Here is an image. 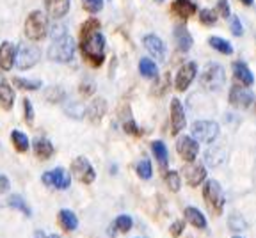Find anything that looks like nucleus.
<instances>
[{
	"label": "nucleus",
	"mask_w": 256,
	"mask_h": 238,
	"mask_svg": "<svg viewBox=\"0 0 256 238\" xmlns=\"http://www.w3.org/2000/svg\"><path fill=\"white\" fill-rule=\"evenodd\" d=\"M196 73H198L196 62H185L184 66L178 70V73H176L174 88L182 92L187 91V88L192 84V80L196 78Z\"/></svg>",
	"instance_id": "11"
},
{
	"label": "nucleus",
	"mask_w": 256,
	"mask_h": 238,
	"mask_svg": "<svg viewBox=\"0 0 256 238\" xmlns=\"http://www.w3.org/2000/svg\"><path fill=\"white\" fill-rule=\"evenodd\" d=\"M24 110H25V123L32 124L34 123V108H32V104L28 98L24 100Z\"/></svg>",
	"instance_id": "40"
},
{
	"label": "nucleus",
	"mask_w": 256,
	"mask_h": 238,
	"mask_svg": "<svg viewBox=\"0 0 256 238\" xmlns=\"http://www.w3.org/2000/svg\"><path fill=\"white\" fill-rule=\"evenodd\" d=\"M34 238H60V236H59V234H44L43 231H36Z\"/></svg>",
	"instance_id": "48"
},
{
	"label": "nucleus",
	"mask_w": 256,
	"mask_h": 238,
	"mask_svg": "<svg viewBox=\"0 0 256 238\" xmlns=\"http://www.w3.org/2000/svg\"><path fill=\"white\" fill-rule=\"evenodd\" d=\"M233 75H235L236 80H240V82L244 84V86H252L254 84V76H252L251 70H249V66L246 62H235L233 64Z\"/></svg>",
	"instance_id": "19"
},
{
	"label": "nucleus",
	"mask_w": 256,
	"mask_h": 238,
	"mask_svg": "<svg viewBox=\"0 0 256 238\" xmlns=\"http://www.w3.org/2000/svg\"><path fill=\"white\" fill-rule=\"evenodd\" d=\"M233 238H242V236H233Z\"/></svg>",
	"instance_id": "51"
},
{
	"label": "nucleus",
	"mask_w": 256,
	"mask_h": 238,
	"mask_svg": "<svg viewBox=\"0 0 256 238\" xmlns=\"http://www.w3.org/2000/svg\"><path fill=\"white\" fill-rule=\"evenodd\" d=\"M80 52L84 59L92 66H102L105 60V40L100 32L96 30L92 34H86L80 40Z\"/></svg>",
	"instance_id": "1"
},
{
	"label": "nucleus",
	"mask_w": 256,
	"mask_h": 238,
	"mask_svg": "<svg viewBox=\"0 0 256 238\" xmlns=\"http://www.w3.org/2000/svg\"><path fill=\"white\" fill-rule=\"evenodd\" d=\"M230 104L238 108H249L254 104V94L248 88L233 86L232 91H230Z\"/></svg>",
	"instance_id": "12"
},
{
	"label": "nucleus",
	"mask_w": 256,
	"mask_h": 238,
	"mask_svg": "<svg viewBox=\"0 0 256 238\" xmlns=\"http://www.w3.org/2000/svg\"><path fill=\"white\" fill-rule=\"evenodd\" d=\"M185 112L184 105L178 98L171 100V126H172V135H178V132H182L185 128Z\"/></svg>",
	"instance_id": "13"
},
{
	"label": "nucleus",
	"mask_w": 256,
	"mask_h": 238,
	"mask_svg": "<svg viewBox=\"0 0 256 238\" xmlns=\"http://www.w3.org/2000/svg\"><path fill=\"white\" fill-rule=\"evenodd\" d=\"M208 43H210V46H212L214 50L224 54V56H232V54H233V46L230 44V41L222 40V38L214 36V38H210V41H208Z\"/></svg>",
	"instance_id": "28"
},
{
	"label": "nucleus",
	"mask_w": 256,
	"mask_h": 238,
	"mask_svg": "<svg viewBox=\"0 0 256 238\" xmlns=\"http://www.w3.org/2000/svg\"><path fill=\"white\" fill-rule=\"evenodd\" d=\"M48 20L41 11H32L25 20V36L32 41H40L46 36Z\"/></svg>",
	"instance_id": "3"
},
{
	"label": "nucleus",
	"mask_w": 256,
	"mask_h": 238,
	"mask_svg": "<svg viewBox=\"0 0 256 238\" xmlns=\"http://www.w3.org/2000/svg\"><path fill=\"white\" fill-rule=\"evenodd\" d=\"M219 135V124L216 121H196L192 124V137L201 142L212 144Z\"/></svg>",
	"instance_id": "7"
},
{
	"label": "nucleus",
	"mask_w": 256,
	"mask_h": 238,
	"mask_svg": "<svg viewBox=\"0 0 256 238\" xmlns=\"http://www.w3.org/2000/svg\"><path fill=\"white\" fill-rule=\"evenodd\" d=\"M185 180L190 186H198L204 182L206 178V169L203 166H192V167H185L184 169Z\"/></svg>",
	"instance_id": "17"
},
{
	"label": "nucleus",
	"mask_w": 256,
	"mask_h": 238,
	"mask_svg": "<svg viewBox=\"0 0 256 238\" xmlns=\"http://www.w3.org/2000/svg\"><path fill=\"white\" fill-rule=\"evenodd\" d=\"M14 57H16V46L9 41H4L0 44V68L9 72L14 64Z\"/></svg>",
	"instance_id": "16"
},
{
	"label": "nucleus",
	"mask_w": 256,
	"mask_h": 238,
	"mask_svg": "<svg viewBox=\"0 0 256 238\" xmlns=\"http://www.w3.org/2000/svg\"><path fill=\"white\" fill-rule=\"evenodd\" d=\"M139 72H140V75H142L144 78L155 80L156 76H158V68H156V64L153 62L152 59H148V57L140 59V62H139Z\"/></svg>",
	"instance_id": "26"
},
{
	"label": "nucleus",
	"mask_w": 256,
	"mask_h": 238,
	"mask_svg": "<svg viewBox=\"0 0 256 238\" xmlns=\"http://www.w3.org/2000/svg\"><path fill=\"white\" fill-rule=\"evenodd\" d=\"M9 186H11V183H9L8 176L0 174V194H6L9 190Z\"/></svg>",
	"instance_id": "47"
},
{
	"label": "nucleus",
	"mask_w": 256,
	"mask_h": 238,
	"mask_svg": "<svg viewBox=\"0 0 256 238\" xmlns=\"http://www.w3.org/2000/svg\"><path fill=\"white\" fill-rule=\"evenodd\" d=\"M240 2H242V4H246V6H252V4H254V0H240Z\"/></svg>",
	"instance_id": "49"
},
{
	"label": "nucleus",
	"mask_w": 256,
	"mask_h": 238,
	"mask_svg": "<svg viewBox=\"0 0 256 238\" xmlns=\"http://www.w3.org/2000/svg\"><path fill=\"white\" fill-rule=\"evenodd\" d=\"M80 92L84 96H91L94 92V84H89V82H84L80 86Z\"/></svg>",
	"instance_id": "46"
},
{
	"label": "nucleus",
	"mask_w": 256,
	"mask_h": 238,
	"mask_svg": "<svg viewBox=\"0 0 256 238\" xmlns=\"http://www.w3.org/2000/svg\"><path fill=\"white\" fill-rule=\"evenodd\" d=\"M82 8L91 14H96L104 9V0H82Z\"/></svg>",
	"instance_id": "35"
},
{
	"label": "nucleus",
	"mask_w": 256,
	"mask_h": 238,
	"mask_svg": "<svg viewBox=\"0 0 256 238\" xmlns=\"http://www.w3.org/2000/svg\"><path fill=\"white\" fill-rule=\"evenodd\" d=\"M105 114H107V102H105L104 98L92 100L91 105H89L88 110H86V116H88V119L91 121V123H94V124L100 123Z\"/></svg>",
	"instance_id": "15"
},
{
	"label": "nucleus",
	"mask_w": 256,
	"mask_h": 238,
	"mask_svg": "<svg viewBox=\"0 0 256 238\" xmlns=\"http://www.w3.org/2000/svg\"><path fill=\"white\" fill-rule=\"evenodd\" d=\"M156 2H164V0H156Z\"/></svg>",
	"instance_id": "50"
},
{
	"label": "nucleus",
	"mask_w": 256,
	"mask_h": 238,
	"mask_svg": "<svg viewBox=\"0 0 256 238\" xmlns=\"http://www.w3.org/2000/svg\"><path fill=\"white\" fill-rule=\"evenodd\" d=\"M152 151H153V155H155V158L158 160L160 167L166 169V167H168V148H166V144L162 142V140H153Z\"/></svg>",
	"instance_id": "27"
},
{
	"label": "nucleus",
	"mask_w": 256,
	"mask_h": 238,
	"mask_svg": "<svg viewBox=\"0 0 256 238\" xmlns=\"http://www.w3.org/2000/svg\"><path fill=\"white\" fill-rule=\"evenodd\" d=\"M11 140L14 144L16 151H20V153H25L28 150V137L25 134H22L20 130H14L11 134Z\"/></svg>",
	"instance_id": "30"
},
{
	"label": "nucleus",
	"mask_w": 256,
	"mask_h": 238,
	"mask_svg": "<svg viewBox=\"0 0 256 238\" xmlns=\"http://www.w3.org/2000/svg\"><path fill=\"white\" fill-rule=\"evenodd\" d=\"M98 28H100V22L94 20V18H91V20H88L84 25H82L80 36H86V34H92V32H96Z\"/></svg>",
	"instance_id": "36"
},
{
	"label": "nucleus",
	"mask_w": 256,
	"mask_h": 238,
	"mask_svg": "<svg viewBox=\"0 0 256 238\" xmlns=\"http://www.w3.org/2000/svg\"><path fill=\"white\" fill-rule=\"evenodd\" d=\"M66 112H68V114L72 116V118H75V119H80L82 116L86 114L84 107H82V105H78V104H72V107L66 108Z\"/></svg>",
	"instance_id": "42"
},
{
	"label": "nucleus",
	"mask_w": 256,
	"mask_h": 238,
	"mask_svg": "<svg viewBox=\"0 0 256 238\" xmlns=\"http://www.w3.org/2000/svg\"><path fill=\"white\" fill-rule=\"evenodd\" d=\"M176 151H178V155L185 160V162H194L200 153V144L196 142V139H192L188 135H184L178 139L176 142Z\"/></svg>",
	"instance_id": "10"
},
{
	"label": "nucleus",
	"mask_w": 256,
	"mask_h": 238,
	"mask_svg": "<svg viewBox=\"0 0 256 238\" xmlns=\"http://www.w3.org/2000/svg\"><path fill=\"white\" fill-rule=\"evenodd\" d=\"M8 206L22 212V214L27 215V217H30V214H32L30 208L27 206V202H25V199L22 198V196H11V198L8 199Z\"/></svg>",
	"instance_id": "29"
},
{
	"label": "nucleus",
	"mask_w": 256,
	"mask_h": 238,
	"mask_svg": "<svg viewBox=\"0 0 256 238\" xmlns=\"http://www.w3.org/2000/svg\"><path fill=\"white\" fill-rule=\"evenodd\" d=\"M184 230H185V222H184V220H176V222L172 224L171 228H169V233H171V236L178 238L182 233H184Z\"/></svg>",
	"instance_id": "44"
},
{
	"label": "nucleus",
	"mask_w": 256,
	"mask_h": 238,
	"mask_svg": "<svg viewBox=\"0 0 256 238\" xmlns=\"http://www.w3.org/2000/svg\"><path fill=\"white\" fill-rule=\"evenodd\" d=\"M203 198L206 206L214 212L216 215H220L224 210V194L220 185L216 182V180H208L203 186Z\"/></svg>",
	"instance_id": "4"
},
{
	"label": "nucleus",
	"mask_w": 256,
	"mask_h": 238,
	"mask_svg": "<svg viewBox=\"0 0 256 238\" xmlns=\"http://www.w3.org/2000/svg\"><path fill=\"white\" fill-rule=\"evenodd\" d=\"M172 11L185 20V18H188V16L196 12V4L190 2V0H174L172 2Z\"/></svg>",
	"instance_id": "22"
},
{
	"label": "nucleus",
	"mask_w": 256,
	"mask_h": 238,
	"mask_svg": "<svg viewBox=\"0 0 256 238\" xmlns=\"http://www.w3.org/2000/svg\"><path fill=\"white\" fill-rule=\"evenodd\" d=\"M184 215H185V220H187L188 224H192L194 228H198V230H204V228H206V217H204L198 208H194V206L185 208Z\"/></svg>",
	"instance_id": "20"
},
{
	"label": "nucleus",
	"mask_w": 256,
	"mask_h": 238,
	"mask_svg": "<svg viewBox=\"0 0 256 238\" xmlns=\"http://www.w3.org/2000/svg\"><path fill=\"white\" fill-rule=\"evenodd\" d=\"M217 12H219V16H222V18H230V4L228 0H219V4H217Z\"/></svg>",
	"instance_id": "45"
},
{
	"label": "nucleus",
	"mask_w": 256,
	"mask_h": 238,
	"mask_svg": "<svg viewBox=\"0 0 256 238\" xmlns=\"http://www.w3.org/2000/svg\"><path fill=\"white\" fill-rule=\"evenodd\" d=\"M44 96H46L48 102H52V104H57V102H60V100L64 98V91H62V89H59V88H50Z\"/></svg>",
	"instance_id": "38"
},
{
	"label": "nucleus",
	"mask_w": 256,
	"mask_h": 238,
	"mask_svg": "<svg viewBox=\"0 0 256 238\" xmlns=\"http://www.w3.org/2000/svg\"><path fill=\"white\" fill-rule=\"evenodd\" d=\"M57 218H59V224L64 231H75L78 228V218L72 210H60Z\"/></svg>",
	"instance_id": "23"
},
{
	"label": "nucleus",
	"mask_w": 256,
	"mask_h": 238,
	"mask_svg": "<svg viewBox=\"0 0 256 238\" xmlns=\"http://www.w3.org/2000/svg\"><path fill=\"white\" fill-rule=\"evenodd\" d=\"M72 172L80 183H86V185H91L96 180V171L94 167L91 166L86 156H78L72 162Z\"/></svg>",
	"instance_id": "9"
},
{
	"label": "nucleus",
	"mask_w": 256,
	"mask_h": 238,
	"mask_svg": "<svg viewBox=\"0 0 256 238\" xmlns=\"http://www.w3.org/2000/svg\"><path fill=\"white\" fill-rule=\"evenodd\" d=\"M41 182L46 186H52V188H57V190H66L70 185H72V176L66 169L62 167H56L52 171H46L43 176H41Z\"/></svg>",
	"instance_id": "8"
},
{
	"label": "nucleus",
	"mask_w": 256,
	"mask_h": 238,
	"mask_svg": "<svg viewBox=\"0 0 256 238\" xmlns=\"http://www.w3.org/2000/svg\"><path fill=\"white\" fill-rule=\"evenodd\" d=\"M162 176H164V182L169 186V190L171 192L180 190V174H178V171H166V174Z\"/></svg>",
	"instance_id": "32"
},
{
	"label": "nucleus",
	"mask_w": 256,
	"mask_h": 238,
	"mask_svg": "<svg viewBox=\"0 0 256 238\" xmlns=\"http://www.w3.org/2000/svg\"><path fill=\"white\" fill-rule=\"evenodd\" d=\"M200 20L206 25H214L217 22L216 11H212V9H203V11L200 12Z\"/></svg>",
	"instance_id": "37"
},
{
	"label": "nucleus",
	"mask_w": 256,
	"mask_h": 238,
	"mask_svg": "<svg viewBox=\"0 0 256 238\" xmlns=\"http://www.w3.org/2000/svg\"><path fill=\"white\" fill-rule=\"evenodd\" d=\"M44 6L52 18H62L70 11V0H44Z\"/></svg>",
	"instance_id": "18"
},
{
	"label": "nucleus",
	"mask_w": 256,
	"mask_h": 238,
	"mask_svg": "<svg viewBox=\"0 0 256 238\" xmlns=\"http://www.w3.org/2000/svg\"><path fill=\"white\" fill-rule=\"evenodd\" d=\"M132 217L130 215H120V217L114 220V228H116L120 233H128V231L132 230Z\"/></svg>",
	"instance_id": "33"
},
{
	"label": "nucleus",
	"mask_w": 256,
	"mask_h": 238,
	"mask_svg": "<svg viewBox=\"0 0 256 238\" xmlns=\"http://www.w3.org/2000/svg\"><path fill=\"white\" fill-rule=\"evenodd\" d=\"M142 43H144V48H146V50L150 52V56L164 62V59H166V46H164V43L160 41V38H156L155 34H150V36H144Z\"/></svg>",
	"instance_id": "14"
},
{
	"label": "nucleus",
	"mask_w": 256,
	"mask_h": 238,
	"mask_svg": "<svg viewBox=\"0 0 256 238\" xmlns=\"http://www.w3.org/2000/svg\"><path fill=\"white\" fill-rule=\"evenodd\" d=\"M14 105V91L8 82H0V107L4 110H11Z\"/></svg>",
	"instance_id": "21"
},
{
	"label": "nucleus",
	"mask_w": 256,
	"mask_h": 238,
	"mask_svg": "<svg viewBox=\"0 0 256 238\" xmlns=\"http://www.w3.org/2000/svg\"><path fill=\"white\" fill-rule=\"evenodd\" d=\"M123 128H124V132H126V134H130V135H140L139 126L134 123V119H126V121L123 123Z\"/></svg>",
	"instance_id": "43"
},
{
	"label": "nucleus",
	"mask_w": 256,
	"mask_h": 238,
	"mask_svg": "<svg viewBox=\"0 0 256 238\" xmlns=\"http://www.w3.org/2000/svg\"><path fill=\"white\" fill-rule=\"evenodd\" d=\"M73 56H75V41L68 34L56 38L50 48H48V57L56 62H70Z\"/></svg>",
	"instance_id": "2"
},
{
	"label": "nucleus",
	"mask_w": 256,
	"mask_h": 238,
	"mask_svg": "<svg viewBox=\"0 0 256 238\" xmlns=\"http://www.w3.org/2000/svg\"><path fill=\"white\" fill-rule=\"evenodd\" d=\"M230 228L233 231H244L246 230V220L240 215H232L230 217Z\"/></svg>",
	"instance_id": "39"
},
{
	"label": "nucleus",
	"mask_w": 256,
	"mask_h": 238,
	"mask_svg": "<svg viewBox=\"0 0 256 238\" xmlns=\"http://www.w3.org/2000/svg\"><path fill=\"white\" fill-rule=\"evenodd\" d=\"M224 80H226V75H224L222 66L219 64H208L204 68V72L201 73L200 84L201 88L210 89V91H219L224 86Z\"/></svg>",
	"instance_id": "5"
},
{
	"label": "nucleus",
	"mask_w": 256,
	"mask_h": 238,
	"mask_svg": "<svg viewBox=\"0 0 256 238\" xmlns=\"http://www.w3.org/2000/svg\"><path fill=\"white\" fill-rule=\"evenodd\" d=\"M174 40H176V46L180 48L182 52H187L188 48L192 46V36L188 34V30L185 27L174 28Z\"/></svg>",
	"instance_id": "25"
},
{
	"label": "nucleus",
	"mask_w": 256,
	"mask_h": 238,
	"mask_svg": "<svg viewBox=\"0 0 256 238\" xmlns=\"http://www.w3.org/2000/svg\"><path fill=\"white\" fill-rule=\"evenodd\" d=\"M14 82L16 88L24 89V91H38V89L41 88V82L40 80H27V78H14L12 80Z\"/></svg>",
	"instance_id": "34"
},
{
	"label": "nucleus",
	"mask_w": 256,
	"mask_h": 238,
	"mask_svg": "<svg viewBox=\"0 0 256 238\" xmlns=\"http://www.w3.org/2000/svg\"><path fill=\"white\" fill-rule=\"evenodd\" d=\"M136 171H137V176L140 180H150L153 174V169H152V162L148 158H142L140 162H137L136 166Z\"/></svg>",
	"instance_id": "31"
},
{
	"label": "nucleus",
	"mask_w": 256,
	"mask_h": 238,
	"mask_svg": "<svg viewBox=\"0 0 256 238\" xmlns=\"http://www.w3.org/2000/svg\"><path fill=\"white\" fill-rule=\"evenodd\" d=\"M34 153H36L38 158L48 160L54 155V146L50 140L46 139H36L34 140Z\"/></svg>",
	"instance_id": "24"
},
{
	"label": "nucleus",
	"mask_w": 256,
	"mask_h": 238,
	"mask_svg": "<svg viewBox=\"0 0 256 238\" xmlns=\"http://www.w3.org/2000/svg\"><path fill=\"white\" fill-rule=\"evenodd\" d=\"M230 27H232V32L235 36H242V32H244V27L240 24L238 16H232L230 14Z\"/></svg>",
	"instance_id": "41"
},
{
	"label": "nucleus",
	"mask_w": 256,
	"mask_h": 238,
	"mask_svg": "<svg viewBox=\"0 0 256 238\" xmlns=\"http://www.w3.org/2000/svg\"><path fill=\"white\" fill-rule=\"evenodd\" d=\"M41 57L40 48L34 46V44H22L18 48L14 57V62L18 66V70H30L32 66H36L38 60Z\"/></svg>",
	"instance_id": "6"
}]
</instances>
